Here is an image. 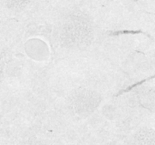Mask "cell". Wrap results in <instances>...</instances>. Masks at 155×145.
<instances>
[{"instance_id":"1","label":"cell","mask_w":155,"mask_h":145,"mask_svg":"<svg viewBox=\"0 0 155 145\" xmlns=\"http://www.w3.org/2000/svg\"><path fill=\"white\" fill-rule=\"evenodd\" d=\"M143 34L144 35H147L148 37H150V36L145 32H143L142 31H128V30H123V31H111L109 33V36L110 37H116V36L120 35H126V34Z\"/></svg>"},{"instance_id":"2","label":"cell","mask_w":155,"mask_h":145,"mask_svg":"<svg viewBox=\"0 0 155 145\" xmlns=\"http://www.w3.org/2000/svg\"><path fill=\"white\" fill-rule=\"evenodd\" d=\"M153 78H155V75H153V76H151V77H149L148 78L143 79V80H141V81H138V82H137V83L134 84H132V85H130V86H129V87H127V88H126V89L121 90V91H119V92H118V94H116V95H115V97H119V96H120V95H121V94H123V93L129 92V91H130L131 90H132V89H133V88H135V87H137V86H139V85L142 84L143 83H144V82H146V81H147L150 80V79H153Z\"/></svg>"},{"instance_id":"3","label":"cell","mask_w":155,"mask_h":145,"mask_svg":"<svg viewBox=\"0 0 155 145\" xmlns=\"http://www.w3.org/2000/svg\"><path fill=\"white\" fill-rule=\"evenodd\" d=\"M135 1H138V0H135Z\"/></svg>"}]
</instances>
